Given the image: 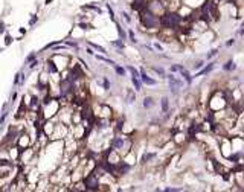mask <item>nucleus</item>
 <instances>
[{
    "label": "nucleus",
    "instance_id": "f257e3e1",
    "mask_svg": "<svg viewBox=\"0 0 244 192\" xmlns=\"http://www.w3.org/2000/svg\"><path fill=\"white\" fill-rule=\"evenodd\" d=\"M139 22L147 29H162V18H160V15L153 14V12L148 11L147 8L144 11H140Z\"/></svg>",
    "mask_w": 244,
    "mask_h": 192
},
{
    "label": "nucleus",
    "instance_id": "f03ea898",
    "mask_svg": "<svg viewBox=\"0 0 244 192\" xmlns=\"http://www.w3.org/2000/svg\"><path fill=\"white\" fill-rule=\"evenodd\" d=\"M160 18H162V28L177 31V28H180V23H182L183 17L180 15L179 11H166Z\"/></svg>",
    "mask_w": 244,
    "mask_h": 192
},
{
    "label": "nucleus",
    "instance_id": "7ed1b4c3",
    "mask_svg": "<svg viewBox=\"0 0 244 192\" xmlns=\"http://www.w3.org/2000/svg\"><path fill=\"white\" fill-rule=\"evenodd\" d=\"M60 113V104L57 99L53 98H46L43 101V119H50L52 116H55Z\"/></svg>",
    "mask_w": 244,
    "mask_h": 192
},
{
    "label": "nucleus",
    "instance_id": "20e7f679",
    "mask_svg": "<svg viewBox=\"0 0 244 192\" xmlns=\"http://www.w3.org/2000/svg\"><path fill=\"white\" fill-rule=\"evenodd\" d=\"M83 182L86 184V189L87 191H98L99 186H101V178L95 172H90L89 175H86L83 178Z\"/></svg>",
    "mask_w": 244,
    "mask_h": 192
},
{
    "label": "nucleus",
    "instance_id": "39448f33",
    "mask_svg": "<svg viewBox=\"0 0 244 192\" xmlns=\"http://www.w3.org/2000/svg\"><path fill=\"white\" fill-rule=\"evenodd\" d=\"M35 154H37L35 148H25V149H22V153H20V160H22V163H25V165H29V163L34 162Z\"/></svg>",
    "mask_w": 244,
    "mask_h": 192
},
{
    "label": "nucleus",
    "instance_id": "423d86ee",
    "mask_svg": "<svg viewBox=\"0 0 244 192\" xmlns=\"http://www.w3.org/2000/svg\"><path fill=\"white\" fill-rule=\"evenodd\" d=\"M32 137L28 134V133H22L18 137H17V147L20 149H25V148H29L31 143H32Z\"/></svg>",
    "mask_w": 244,
    "mask_h": 192
},
{
    "label": "nucleus",
    "instance_id": "0eeeda50",
    "mask_svg": "<svg viewBox=\"0 0 244 192\" xmlns=\"http://www.w3.org/2000/svg\"><path fill=\"white\" fill-rule=\"evenodd\" d=\"M139 72H140V81L144 82L145 85H156V84H157V81H156V79H151L150 76L145 73V69H144V67H140Z\"/></svg>",
    "mask_w": 244,
    "mask_h": 192
},
{
    "label": "nucleus",
    "instance_id": "6e6552de",
    "mask_svg": "<svg viewBox=\"0 0 244 192\" xmlns=\"http://www.w3.org/2000/svg\"><path fill=\"white\" fill-rule=\"evenodd\" d=\"M55 127H57V125L55 124H52V122H46L44 125H43V133L44 134H47V136H52L53 134V131H55Z\"/></svg>",
    "mask_w": 244,
    "mask_h": 192
},
{
    "label": "nucleus",
    "instance_id": "1a4fd4ad",
    "mask_svg": "<svg viewBox=\"0 0 244 192\" xmlns=\"http://www.w3.org/2000/svg\"><path fill=\"white\" fill-rule=\"evenodd\" d=\"M214 67H215V61H211V63H209L205 69H201V70H200L195 76H205V75H208V73H211V70H212Z\"/></svg>",
    "mask_w": 244,
    "mask_h": 192
},
{
    "label": "nucleus",
    "instance_id": "9d476101",
    "mask_svg": "<svg viewBox=\"0 0 244 192\" xmlns=\"http://www.w3.org/2000/svg\"><path fill=\"white\" fill-rule=\"evenodd\" d=\"M101 117H104V119H110L111 117V108L108 107V105H102L101 107Z\"/></svg>",
    "mask_w": 244,
    "mask_h": 192
},
{
    "label": "nucleus",
    "instance_id": "9b49d317",
    "mask_svg": "<svg viewBox=\"0 0 244 192\" xmlns=\"http://www.w3.org/2000/svg\"><path fill=\"white\" fill-rule=\"evenodd\" d=\"M142 105H144V108H147V110L153 108V107H154V98L147 96V98L144 99V102H142Z\"/></svg>",
    "mask_w": 244,
    "mask_h": 192
},
{
    "label": "nucleus",
    "instance_id": "f8f14e48",
    "mask_svg": "<svg viewBox=\"0 0 244 192\" xmlns=\"http://www.w3.org/2000/svg\"><path fill=\"white\" fill-rule=\"evenodd\" d=\"M235 69H236V64L233 63V59H229L227 63L223 64V70H224V72H232Z\"/></svg>",
    "mask_w": 244,
    "mask_h": 192
},
{
    "label": "nucleus",
    "instance_id": "ddd939ff",
    "mask_svg": "<svg viewBox=\"0 0 244 192\" xmlns=\"http://www.w3.org/2000/svg\"><path fill=\"white\" fill-rule=\"evenodd\" d=\"M160 107H162V113H168L169 111V101H168V98H162L160 99Z\"/></svg>",
    "mask_w": 244,
    "mask_h": 192
},
{
    "label": "nucleus",
    "instance_id": "4468645a",
    "mask_svg": "<svg viewBox=\"0 0 244 192\" xmlns=\"http://www.w3.org/2000/svg\"><path fill=\"white\" fill-rule=\"evenodd\" d=\"M20 149L18 147H12V148H9V156H11V158H14V160H17V158H20Z\"/></svg>",
    "mask_w": 244,
    "mask_h": 192
},
{
    "label": "nucleus",
    "instance_id": "2eb2a0df",
    "mask_svg": "<svg viewBox=\"0 0 244 192\" xmlns=\"http://www.w3.org/2000/svg\"><path fill=\"white\" fill-rule=\"evenodd\" d=\"M134 101H136V95H134V91L131 89H128L127 90V102L128 104H133Z\"/></svg>",
    "mask_w": 244,
    "mask_h": 192
},
{
    "label": "nucleus",
    "instance_id": "dca6fc26",
    "mask_svg": "<svg viewBox=\"0 0 244 192\" xmlns=\"http://www.w3.org/2000/svg\"><path fill=\"white\" fill-rule=\"evenodd\" d=\"M151 69L156 72V73H159V76L160 78H166V73H165V69H162V67H159V66H151Z\"/></svg>",
    "mask_w": 244,
    "mask_h": 192
},
{
    "label": "nucleus",
    "instance_id": "f3484780",
    "mask_svg": "<svg viewBox=\"0 0 244 192\" xmlns=\"http://www.w3.org/2000/svg\"><path fill=\"white\" fill-rule=\"evenodd\" d=\"M127 70L131 73V78H140V72L136 70V69L133 67V66H127Z\"/></svg>",
    "mask_w": 244,
    "mask_h": 192
},
{
    "label": "nucleus",
    "instance_id": "a211bd4d",
    "mask_svg": "<svg viewBox=\"0 0 244 192\" xmlns=\"http://www.w3.org/2000/svg\"><path fill=\"white\" fill-rule=\"evenodd\" d=\"M180 73H182V76H183V78H185V81H186V82H189V84L192 82V76H191V73H189V72H188L186 69H183V70L180 72Z\"/></svg>",
    "mask_w": 244,
    "mask_h": 192
},
{
    "label": "nucleus",
    "instance_id": "6ab92c4d",
    "mask_svg": "<svg viewBox=\"0 0 244 192\" xmlns=\"http://www.w3.org/2000/svg\"><path fill=\"white\" fill-rule=\"evenodd\" d=\"M131 81H133V85H134V90L140 91L142 90V82L139 81V78H131Z\"/></svg>",
    "mask_w": 244,
    "mask_h": 192
},
{
    "label": "nucleus",
    "instance_id": "aec40b11",
    "mask_svg": "<svg viewBox=\"0 0 244 192\" xmlns=\"http://www.w3.org/2000/svg\"><path fill=\"white\" fill-rule=\"evenodd\" d=\"M156 157V154L154 153H148V154H145L144 157L140 158V163H147L148 160H151V158H154Z\"/></svg>",
    "mask_w": 244,
    "mask_h": 192
},
{
    "label": "nucleus",
    "instance_id": "412c9836",
    "mask_svg": "<svg viewBox=\"0 0 244 192\" xmlns=\"http://www.w3.org/2000/svg\"><path fill=\"white\" fill-rule=\"evenodd\" d=\"M116 29H118V34H119V37L122 38V40H125L127 38V34H125V32L124 31H122V28H121V24L116 22Z\"/></svg>",
    "mask_w": 244,
    "mask_h": 192
},
{
    "label": "nucleus",
    "instance_id": "4be33fe9",
    "mask_svg": "<svg viewBox=\"0 0 244 192\" xmlns=\"http://www.w3.org/2000/svg\"><path fill=\"white\" fill-rule=\"evenodd\" d=\"M89 46H90V47H93V49H96V50H99V52H102V54H107V50L102 47V46H98V44L90 43V41H89Z\"/></svg>",
    "mask_w": 244,
    "mask_h": 192
},
{
    "label": "nucleus",
    "instance_id": "5701e85b",
    "mask_svg": "<svg viewBox=\"0 0 244 192\" xmlns=\"http://www.w3.org/2000/svg\"><path fill=\"white\" fill-rule=\"evenodd\" d=\"M183 69H185V67H183L182 64H172L171 66V72H172V73H175V72H182Z\"/></svg>",
    "mask_w": 244,
    "mask_h": 192
},
{
    "label": "nucleus",
    "instance_id": "b1692460",
    "mask_svg": "<svg viewBox=\"0 0 244 192\" xmlns=\"http://www.w3.org/2000/svg\"><path fill=\"white\" fill-rule=\"evenodd\" d=\"M114 72H116L119 76H124V75H125V69L121 67V66H114Z\"/></svg>",
    "mask_w": 244,
    "mask_h": 192
},
{
    "label": "nucleus",
    "instance_id": "393cba45",
    "mask_svg": "<svg viewBox=\"0 0 244 192\" xmlns=\"http://www.w3.org/2000/svg\"><path fill=\"white\" fill-rule=\"evenodd\" d=\"M96 58L99 59V61H104V63H107V64H114L111 59H108V58H105V57H101V55H96Z\"/></svg>",
    "mask_w": 244,
    "mask_h": 192
},
{
    "label": "nucleus",
    "instance_id": "a878e982",
    "mask_svg": "<svg viewBox=\"0 0 244 192\" xmlns=\"http://www.w3.org/2000/svg\"><path fill=\"white\" fill-rule=\"evenodd\" d=\"M111 44L114 46V47H118V49H122V47H124V43H122L121 40H116V41H111Z\"/></svg>",
    "mask_w": 244,
    "mask_h": 192
},
{
    "label": "nucleus",
    "instance_id": "bb28decb",
    "mask_svg": "<svg viewBox=\"0 0 244 192\" xmlns=\"http://www.w3.org/2000/svg\"><path fill=\"white\" fill-rule=\"evenodd\" d=\"M102 87H104V90H108L110 89V81L104 76V79H102Z\"/></svg>",
    "mask_w": 244,
    "mask_h": 192
},
{
    "label": "nucleus",
    "instance_id": "cd10ccee",
    "mask_svg": "<svg viewBox=\"0 0 244 192\" xmlns=\"http://www.w3.org/2000/svg\"><path fill=\"white\" fill-rule=\"evenodd\" d=\"M107 9H108V12H110V18L113 20L114 23H116V18H114V12H113V9H111V6H110V5H107Z\"/></svg>",
    "mask_w": 244,
    "mask_h": 192
},
{
    "label": "nucleus",
    "instance_id": "c85d7f7f",
    "mask_svg": "<svg viewBox=\"0 0 244 192\" xmlns=\"http://www.w3.org/2000/svg\"><path fill=\"white\" fill-rule=\"evenodd\" d=\"M128 35H130V41L131 43H137V40H136V37H134V32L130 29V31H128Z\"/></svg>",
    "mask_w": 244,
    "mask_h": 192
},
{
    "label": "nucleus",
    "instance_id": "c756f323",
    "mask_svg": "<svg viewBox=\"0 0 244 192\" xmlns=\"http://www.w3.org/2000/svg\"><path fill=\"white\" fill-rule=\"evenodd\" d=\"M217 54H218V49H211V50H209V54H208V58L211 59V58H212V57H215Z\"/></svg>",
    "mask_w": 244,
    "mask_h": 192
},
{
    "label": "nucleus",
    "instance_id": "7c9ffc66",
    "mask_svg": "<svg viewBox=\"0 0 244 192\" xmlns=\"http://www.w3.org/2000/svg\"><path fill=\"white\" fill-rule=\"evenodd\" d=\"M122 17H124V20H125V22H127V23H130V22H131V17H130V15H128V12H125V11H122Z\"/></svg>",
    "mask_w": 244,
    "mask_h": 192
},
{
    "label": "nucleus",
    "instance_id": "2f4dec72",
    "mask_svg": "<svg viewBox=\"0 0 244 192\" xmlns=\"http://www.w3.org/2000/svg\"><path fill=\"white\" fill-rule=\"evenodd\" d=\"M203 66H205V61H203V59H198V61H195L194 67L195 69H200V67H203Z\"/></svg>",
    "mask_w": 244,
    "mask_h": 192
},
{
    "label": "nucleus",
    "instance_id": "473e14b6",
    "mask_svg": "<svg viewBox=\"0 0 244 192\" xmlns=\"http://www.w3.org/2000/svg\"><path fill=\"white\" fill-rule=\"evenodd\" d=\"M179 191H182V188H165L163 189V192H179Z\"/></svg>",
    "mask_w": 244,
    "mask_h": 192
},
{
    "label": "nucleus",
    "instance_id": "72a5a7b5",
    "mask_svg": "<svg viewBox=\"0 0 244 192\" xmlns=\"http://www.w3.org/2000/svg\"><path fill=\"white\" fill-rule=\"evenodd\" d=\"M79 28L81 29H90V26L87 24V23H79Z\"/></svg>",
    "mask_w": 244,
    "mask_h": 192
},
{
    "label": "nucleus",
    "instance_id": "f704fd0d",
    "mask_svg": "<svg viewBox=\"0 0 244 192\" xmlns=\"http://www.w3.org/2000/svg\"><path fill=\"white\" fill-rule=\"evenodd\" d=\"M233 43H235V40H233V38H232V40H229V41H227V43H226V46H232V44H233Z\"/></svg>",
    "mask_w": 244,
    "mask_h": 192
},
{
    "label": "nucleus",
    "instance_id": "c9c22d12",
    "mask_svg": "<svg viewBox=\"0 0 244 192\" xmlns=\"http://www.w3.org/2000/svg\"><path fill=\"white\" fill-rule=\"evenodd\" d=\"M154 47H157L159 50H163V47H162V46H160V44H157V43H156V44H154Z\"/></svg>",
    "mask_w": 244,
    "mask_h": 192
}]
</instances>
